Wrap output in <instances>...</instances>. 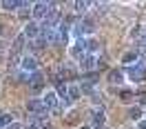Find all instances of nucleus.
Segmentation results:
<instances>
[{"label":"nucleus","instance_id":"b1692460","mask_svg":"<svg viewBox=\"0 0 146 129\" xmlns=\"http://www.w3.org/2000/svg\"><path fill=\"white\" fill-rule=\"evenodd\" d=\"M119 98L124 102H131L133 100V91H131V89H122V91H119Z\"/></svg>","mask_w":146,"mask_h":129},{"label":"nucleus","instance_id":"dca6fc26","mask_svg":"<svg viewBox=\"0 0 146 129\" xmlns=\"http://www.w3.org/2000/svg\"><path fill=\"white\" fill-rule=\"evenodd\" d=\"M109 83L111 85H122L124 83V71H122V69H111L109 71Z\"/></svg>","mask_w":146,"mask_h":129},{"label":"nucleus","instance_id":"7ed1b4c3","mask_svg":"<svg viewBox=\"0 0 146 129\" xmlns=\"http://www.w3.org/2000/svg\"><path fill=\"white\" fill-rule=\"evenodd\" d=\"M126 74H128V78H131L133 83H139V80H144V78H146V62H144V60H139L137 64L128 67Z\"/></svg>","mask_w":146,"mask_h":129},{"label":"nucleus","instance_id":"393cba45","mask_svg":"<svg viewBox=\"0 0 146 129\" xmlns=\"http://www.w3.org/2000/svg\"><path fill=\"white\" fill-rule=\"evenodd\" d=\"M7 129H25V127H22L20 122H13V125H9V127H7Z\"/></svg>","mask_w":146,"mask_h":129},{"label":"nucleus","instance_id":"423d86ee","mask_svg":"<svg viewBox=\"0 0 146 129\" xmlns=\"http://www.w3.org/2000/svg\"><path fill=\"white\" fill-rule=\"evenodd\" d=\"M20 69H22V74H36L38 71L36 56H25V58L20 60Z\"/></svg>","mask_w":146,"mask_h":129},{"label":"nucleus","instance_id":"39448f33","mask_svg":"<svg viewBox=\"0 0 146 129\" xmlns=\"http://www.w3.org/2000/svg\"><path fill=\"white\" fill-rule=\"evenodd\" d=\"M42 102H44V107L46 111H55L58 107H60V96L51 89V91H46L44 96H42Z\"/></svg>","mask_w":146,"mask_h":129},{"label":"nucleus","instance_id":"4be33fe9","mask_svg":"<svg viewBox=\"0 0 146 129\" xmlns=\"http://www.w3.org/2000/svg\"><path fill=\"white\" fill-rule=\"evenodd\" d=\"M78 87H80V93H84V96H93V93H95V91H93V85H91V83H84V80H82Z\"/></svg>","mask_w":146,"mask_h":129},{"label":"nucleus","instance_id":"9d476101","mask_svg":"<svg viewBox=\"0 0 146 129\" xmlns=\"http://www.w3.org/2000/svg\"><path fill=\"white\" fill-rule=\"evenodd\" d=\"M98 62H100V60H98L93 54H86L78 64H80V69H82V71H86V74H89V71H93V69L98 67Z\"/></svg>","mask_w":146,"mask_h":129},{"label":"nucleus","instance_id":"c756f323","mask_svg":"<svg viewBox=\"0 0 146 129\" xmlns=\"http://www.w3.org/2000/svg\"><path fill=\"white\" fill-rule=\"evenodd\" d=\"M144 120H146V109H144Z\"/></svg>","mask_w":146,"mask_h":129},{"label":"nucleus","instance_id":"9b49d317","mask_svg":"<svg viewBox=\"0 0 146 129\" xmlns=\"http://www.w3.org/2000/svg\"><path fill=\"white\" fill-rule=\"evenodd\" d=\"M69 56H71L73 60H78V62H80L84 56H86V51H84V45L80 42V40H75V42L69 47Z\"/></svg>","mask_w":146,"mask_h":129},{"label":"nucleus","instance_id":"a878e982","mask_svg":"<svg viewBox=\"0 0 146 129\" xmlns=\"http://www.w3.org/2000/svg\"><path fill=\"white\" fill-rule=\"evenodd\" d=\"M25 129H40V127H38V125H36V122H33V120H31V122H29V125H27V127H25Z\"/></svg>","mask_w":146,"mask_h":129},{"label":"nucleus","instance_id":"5701e85b","mask_svg":"<svg viewBox=\"0 0 146 129\" xmlns=\"http://www.w3.org/2000/svg\"><path fill=\"white\" fill-rule=\"evenodd\" d=\"M18 16H20V18H22V20H29V18H31V16H33V11H31V7H29V5H27V7H22V9L18 11Z\"/></svg>","mask_w":146,"mask_h":129},{"label":"nucleus","instance_id":"cd10ccee","mask_svg":"<svg viewBox=\"0 0 146 129\" xmlns=\"http://www.w3.org/2000/svg\"><path fill=\"white\" fill-rule=\"evenodd\" d=\"M78 129H93V127H91V125H80Z\"/></svg>","mask_w":146,"mask_h":129},{"label":"nucleus","instance_id":"1a4fd4ad","mask_svg":"<svg viewBox=\"0 0 146 129\" xmlns=\"http://www.w3.org/2000/svg\"><path fill=\"white\" fill-rule=\"evenodd\" d=\"M29 87L33 89V91H42L44 89V76L40 74V71H36V74H29Z\"/></svg>","mask_w":146,"mask_h":129},{"label":"nucleus","instance_id":"6e6552de","mask_svg":"<svg viewBox=\"0 0 146 129\" xmlns=\"http://www.w3.org/2000/svg\"><path fill=\"white\" fill-rule=\"evenodd\" d=\"M27 111H31L33 116L46 114V107H44V102H42V98H31V100L27 102Z\"/></svg>","mask_w":146,"mask_h":129},{"label":"nucleus","instance_id":"c85d7f7f","mask_svg":"<svg viewBox=\"0 0 146 129\" xmlns=\"http://www.w3.org/2000/svg\"><path fill=\"white\" fill-rule=\"evenodd\" d=\"M95 129H106V127H95Z\"/></svg>","mask_w":146,"mask_h":129},{"label":"nucleus","instance_id":"0eeeda50","mask_svg":"<svg viewBox=\"0 0 146 129\" xmlns=\"http://www.w3.org/2000/svg\"><path fill=\"white\" fill-rule=\"evenodd\" d=\"M27 42H29V40H27V36H25V34H18V36H16L13 45H11V56H13V60L22 54V49L27 47Z\"/></svg>","mask_w":146,"mask_h":129},{"label":"nucleus","instance_id":"20e7f679","mask_svg":"<svg viewBox=\"0 0 146 129\" xmlns=\"http://www.w3.org/2000/svg\"><path fill=\"white\" fill-rule=\"evenodd\" d=\"M22 34L27 36V40H38L42 36V25L40 22H27L25 29H22Z\"/></svg>","mask_w":146,"mask_h":129},{"label":"nucleus","instance_id":"f8f14e48","mask_svg":"<svg viewBox=\"0 0 146 129\" xmlns=\"http://www.w3.org/2000/svg\"><path fill=\"white\" fill-rule=\"evenodd\" d=\"M27 5H29L27 0H2L0 2V7L5 11H20L22 7H27Z\"/></svg>","mask_w":146,"mask_h":129},{"label":"nucleus","instance_id":"a211bd4d","mask_svg":"<svg viewBox=\"0 0 146 129\" xmlns=\"http://www.w3.org/2000/svg\"><path fill=\"white\" fill-rule=\"evenodd\" d=\"M122 62H124V64H131V67L137 64V62H139V51H126V54L122 56Z\"/></svg>","mask_w":146,"mask_h":129},{"label":"nucleus","instance_id":"bb28decb","mask_svg":"<svg viewBox=\"0 0 146 129\" xmlns=\"http://www.w3.org/2000/svg\"><path fill=\"white\" fill-rule=\"evenodd\" d=\"M137 129H146V120H139V122H137Z\"/></svg>","mask_w":146,"mask_h":129},{"label":"nucleus","instance_id":"6ab92c4d","mask_svg":"<svg viewBox=\"0 0 146 129\" xmlns=\"http://www.w3.org/2000/svg\"><path fill=\"white\" fill-rule=\"evenodd\" d=\"M128 118L131 120H142L144 118V109H142L139 105H131V107H128Z\"/></svg>","mask_w":146,"mask_h":129},{"label":"nucleus","instance_id":"2eb2a0df","mask_svg":"<svg viewBox=\"0 0 146 129\" xmlns=\"http://www.w3.org/2000/svg\"><path fill=\"white\" fill-rule=\"evenodd\" d=\"M46 45H49V42H46V40H44L42 36L38 38V40H29V56L38 54V51H40V49H44Z\"/></svg>","mask_w":146,"mask_h":129},{"label":"nucleus","instance_id":"f03ea898","mask_svg":"<svg viewBox=\"0 0 146 129\" xmlns=\"http://www.w3.org/2000/svg\"><path fill=\"white\" fill-rule=\"evenodd\" d=\"M53 9H55V2H44V0L33 2V7H31V11H33V18H36V20H44Z\"/></svg>","mask_w":146,"mask_h":129},{"label":"nucleus","instance_id":"f257e3e1","mask_svg":"<svg viewBox=\"0 0 146 129\" xmlns=\"http://www.w3.org/2000/svg\"><path fill=\"white\" fill-rule=\"evenodd\" d=\"M95 34V22L93 20H80L73 25V36L75 40H82V38H91Z\"/></svg>","mask_w":146,"mask_h":129},{"label":"nucleus","instance_id":"4468645a","mask_svg":"<svg viewBox=\"0 0 146 129\" xmlns=\"http://www.w3.org/2000/svg\"><path fill=\"white\" fill-rule=\"evenodd\" d=\"M91 122H93V129L106 127V114H104V109H93L91 111Z\"/></svg>","mask_w":146,"mask_h":129},{"label":"nucleus","instance_id":"f3484780","mask_svg":"<svg viewBox=\"0 0 146 129\" xmlns=\"http://www.w3.org/2000/svg\"><path fill=\"white\" fill-rule=\"evenodd\" d=\"M55 93H58L62 100L69 96V85L64 83V80H60V78H55Z\"/></svg>","mask_w":146,"mask_h":129},{"label":"nucleus","instance_id":"ddd939ff","mask_svg":"<svg viewBox=\"0 0 146 129\" xmlns=\"http://www.w3.org/2000/svg\"><path fill=\"white\" fill-rule=\"evenodd\" d=\"M80 42L84 45V51H86V54H93V56H95V51H100V40H98L95 36H91V38H82Z\"/></svg>","mask_w":146,"mask_h":129},{"label":"nucleus","instance_id":"aec40b11","mask_svg":"<svg viewBox=\"0 0 146 129\" xmlns=\"http://www.w3.org/2000/svg\"><path fill=\"white\" fill-rule=\"evenodd\" d=\"M91 5H95V2H89V0H75V2H73V11H75V13H84V11H89Z\"/></svg>","mask_w":146,"mask_h":129},{"label":"nucleus","instance_id":"412c9836","mask_svg":"<svg viewBox=\"0 0 146 129\" xmlns=\"http://www.w3.org/2000/svg\"><path fill=\"white\" fill-rule=\"evenodd\" d=\"M16 120H13V116H11L9 111H0V129H7L9 125H13Z\"/></svg>","mask_w":146,"mask_h":129}]
</instances>
